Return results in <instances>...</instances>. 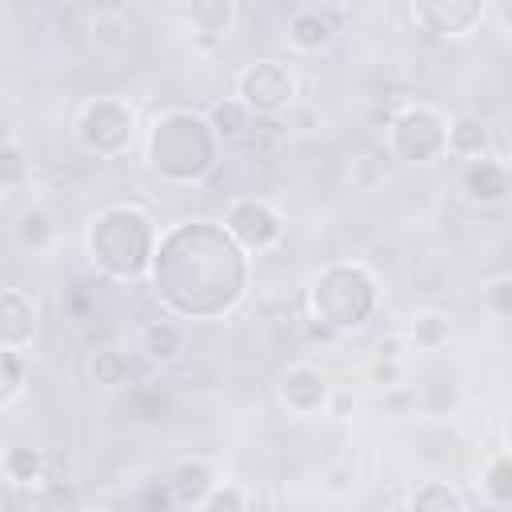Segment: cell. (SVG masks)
I'll return each mask as SVG.
<instances>
[{"instance_id":"cell-6","label":"cell","mask_w":512,"mask_h":512,"mask_svg":"<svg viewBox=\"0 0 512 512\" xmlns=\"http://www.w3.org/2000/svg\"><path fill=\"white\" fill-rule=\"evenodd\" d=\"M236 100L248 112H256L260 120L284 116L292 108V100H296V76L280 60H252L236 76Z\"/></svg>"},{"instance_id":"cell-15","label":"cell","mask_w":512,"mask_h":512,"mask_svg":"<svg viewBox=\"0 0 512 512\" xmlns=\"http://www.w3.org/2000/svg\"><path fill=\"white\" fill-rule=\"evenodd\" d=\"M212 484H216V472H212L204 460H184V464H176L172 476H168L172 496H176L180 504H196V508H200V500L212 492Z\"/></svg>"},{"instance_id":"cell-17","label":"cell","mask_w":512,"mask_h":512,"mask_svg":"<svg viewBox=\"0 0 512 512\" xmlns=\"http://www.w3.org/2000/svg\"><path fill=\"white\" fill-rule=\"evenodd\" d=\"M448 336H452V324H448V316L436 312V308L416 312L412 324H408V340H412L416 348H424V352H436L440 344H448Z\"/></svg>"},{"instance_id":"cell-26","label":"cell","mask_w":512,"mask_h":512,"mask_svg":"<svg viewBox=\"0 0 512 512\" xmlns=\"http://www.w3.org/2000/svg\"><path fill=\"white\" fill-rule=\"evenodd\" d=\"M24 180H28V160H24L20 144H0V192L20 188Z\"/></svg>"},{"instance_id":"cell-3","label":"cell","mask_w":512,"mask_h":512,"mask_svg":"<svg viewBox=\"0 0 512 512\" xmlns=\"http://www.w3.org/2000/svg\"><path fill=\"white\" fill-rule=\"evenodd\" d=\"M84 244H88L92 264H100L116 280H132V276L148 272V264H152L156 224H152V216L144 208L112 204V208L92 216Z\"/></svg>"},{"instance_id":"cell-4","label":"cell","mask_w":512,"mask_h":512,"mask_svg":"<svg viewBox=\"0 0 512 512\" xmlns=\"http://www.w3.org/2000/svg\"><path fill=\"white\" fill-rule=\"evenodd\" d=\"M376 296H380L376 276L364 264H332L308 288L320 328H332V332H352L368 324V316L376 312Z\"/></svg>"},{"instance_id":"cell-20","label":"cell","mask_w":512,"mask_h":512,"mask_svg":"<svg viewBox=\"0 0 512 512\" xmlns=\"http://www.w3.org/2000/svg\"><path fill=\"white\" fill-rule=\"evenodd\" d=\"M52 236H56V224H52L48 212H40V208L20 212V220H16V244L24 252H44L52 244Z\"/></svg>"},{"instance_id":"cell-16","label":"cell","mask_w":512,"mask_h":512,"mask_svg":"<svg viewBox=\"0 0 512 512\" xmlns=\"http://www.w3.org/2000/svg\"><path fill=\"white\" fill-rule=\"evenodd\" d=\"M288 40L300 48V52H320L328 40H332V20L316 8H304L288 20Z\"/></svg>"},{"instance_id":"cell-13","label":"cell","mask_w":512,"mask_h":512,"mask_svg":"<svg viewBox=\"0 0 512 512\" xmlns=\"http://www.w3.org/2000/svg\"><path fill=\"white\" fill-rule=\"evenodd\" d=\"M236 24V0H188V28L204 44H220Z\"/></svg>"},{"instance_id":"cell-10","label":"cell","mask_w":512,"mask_h":512,"mask_svg":"<svg viewBox=\"0 0 512 512\" xmlns=\"http://www.w3.org/2000/svg\"><path fill=\"white\" fill-rule=\"evenodd\" d=\"M332 396V384L328 376L316 368V364H292L284 376H280V400L296 412V416H312L328 404Z\"/></svg>"},{"instance_id":"cell-28","label":"cell","mask_w":512,"mask_h":512,"mask_svg":"<svg viewBox=\"0 0 512 512\" xmlns=\"http://www.w3.org/2000/svg\"><path fill=\"white\" fill-rule=\"evenodd\" d=\"M400 376H404L400 356H376V360H372V380H376L380 388H396Z\"/></svg>"},{"instance_id":"cell-7","label":"cell","mask_w":512,"mask_h":512,"mask_svg":"<svg viewBox=\"0 0 512 512\" xmlns=\"http://www.w3.org/2000/svg\"><path fill=\"white\" fill-rule=\"evenodd\" d=\"M444 116L428 104H408L396 112L388 128V152L400 156L404 164H432L444 156Z\"/></svg>"},{"instance_id":"cell-19","label":"cell","mask_w":512,"mask_h":512,"mask_svg":"<svg viewBox=\"0 0 512 512\" xmlns=\"http://www.w3.org/2000/svg\"><path fill=\"white\" fill-rule=\"evenodd\" d=\"M208 124H212L216 140H240L252 128V112L240 100H220V104H212Z\"/></svg>"},{"instance_id":"cell-24","label":"cell","mask_w":512,"mask_h":512,"mask_svg":"<svg viewBox=\"0 0 512 512\" xmlns=\"http://www.w3.org/2000/svg\"><path fill=\"white\" fill-rule=\"evenodd\" d=\"M412 508H452V512H460V508H464V496H460L456 488L432 480V484H420V488L412 492Z\"/></svg>"},{"instance_id":"cell-9","label":"cell","mask_w":512,"mask_h":512,"mask_svg":"<svg viewBox=\"0 0 512 512\" xmlns=\"http://www.w3.org/2000/svg\"><path fill=\"white\" fill-rule=\"evenodd\" d=\"M412 16L432 36L460 40L484 20V0H412Z\"/></svg>"},{"instance_id":"cell-25","label":"cell","mask_w":512,"mask_h":512,"mask_svg":"<svg viewBox=\"0 0 512 512\" xmlns=\"http://www.w3.org/2000/svg\"><path fill=\"white\" fill-rule=\"evenodd\" d=\"M24 384V360H20V348H4L0 344V408L20 392Z\"/></svg>"},{"instance_id":"cell-12","label":"cell","mask_w":512,"mask_h":512,"mask_svg":"<svg viewBox=\"0 0 512 512\" xmlns=\"http://www.w3.org/2000/svg\"><path fill=\"white\" fill-rule=\"evenodd\" d=\"M36 336V304L20 288H0V344L28 348Z\"/></svg>"},{"instance_id":"cell-14","label":"cell","mask_w":512,"mask_h":512,"mask_svg":"<svg viewBox=\"0 0 512 512\" xmlns=\"http://www.w3.org/2000/svg\"><path fill=\"white\" fill-rule=\"evenodd\" d=\"M488 124L480 116H456L448 128H444V152L460 156V160H476V156H488Z\"/></svg>"},{"instance_id":"cell-27","label":"cell","mask_w":512,"mask_h":512,"mask_svg":"<svg viewBox=\"0 0 512 512\" xmlns=\"http://www.w3.org/2000/svg\"><path fill=\"white\" fill-rule=\"evenodd\" d=\"M480 296H484V304H488L500 320L512 316V276H496V280H488Z\"/></svg>"},{"instance_id":"cell-18","label":"cell","mask_w":512,"mask_h":512,"mask_svg":"<svg viewBox=\"0 0 512 512\" xmlns=\"http://www.w3.org/2000/svg\"><path fill=\"white\" fill-rule=\"evenodd\" d=\"M88 376H92L96 384H104V388H120V384H128V376H132V360H128V352H120V348H100V352H92V360H88Z\"/></svg>"},{"instance_id":"cell-22","label":"cell","mask_w":512,"mask_h":512,"mask_svg":"<svg viewBox=\"0 0 512 512\" xmlns=\"http://www.w3.org/2000/svg\"><path fill=\"white\" fill-rule=\"evenodd\" d=\"M0 468H4V476H8L12 484H32V480H40L44 460H40V452H36V448L16 444V448H8V452L0 456Z\"/></svg>"},{"instance_id":"cell-29","label":"cell","mask_w":512,"mask_h":512,"mask_svg":"<svg viewBox=\"0 0 512 512\" xmlns=\"http://www.w3.org/2000/svg\"><path fill=\"white\" fill-rule=\"evenodd\" d=\"M244 504H248V496L236 492V488H212V492L200 500V508H244Z\"/></svg>"},{"instance_id":"cell-11","label":"cell","mask_w":512,"mask_h":512,"mask_svg":"<svg viewBox=\"0 0 512 512\" xmlns=\"http://www.w3.org/2000/svg\"><path fill=\"white\" fill-rule=\"evenodd\" d=\"M460 184H464L468 200H476V204H504L508 200V188H512L508 164L500 156H476V160H468L464 172H460Z\"/></svg>"},{"instance_id":"cell-30","label":"cell","mask_w":512,"mask_h":512,"mask_svg":"<svg viewBox=\"0 0 512 512\" xmlns=\"http://www.w3.org/2000/svg\"><path fill=\"white\" fill-rule=\"evenodd\" d=\"M4 480H8V476H4V468H0V484H4Z\"/></svg>"},{"instance_id":"cell-5","label":"cell","mask_w":512,"mask_h":512,"mask_svg":"<svg viewBox=\"0 0 512 512\" xmlns=\"http://www.w3.org/2000/svg\"><path fill=\"white\" fill-rule=\"evenodd\" d=\"M76 136L88 152L112 160V156L128 152V144L136 136V112H132V104H124L116 96H96L84 104V112L76 120Z\"/></svg>"},{"instance_id":"cell-1","label":"cell","mask_w":512,"mask_h":512,"mask_svg":"<svg viewBox=\"0 0 512 512\" xmlns=\"http://www.w3.org/2000/svg\"><path fill=\"white\" fill-rule=\"evenodd\" d=\"M148 268H152L156 296L172 312L192 320L228 312L248 284L244 248L224 228L204 220H188L156 236V252Z\"/></svg>"},{"instance_id":"cell-21","label":"cell","mask_w":512,"mask_h":512,"mask_svg":"<svg viewBox=\"0 0 512 512\" xmlns=\"http://www.w3.org/2000/svg\"><path fill=\"white\" fill-rule=\"evenodd\" d=\"M140 348L148 352V360H172L184 348V332L176 324H168V320H152L140 332Z\"/></svg>"},{"instance_id":"cell-23","label":"cell","mask_w":512,"mask_h":512,"mask_svg":"<svg viewBox=\"0 0 512 512\" xmlns=\"http://www.w3.org/2000/svg\"><path fill=\"white\" fill-rule=\"evenodd\" d=\"M484 488H488V496H492L496 504H508V500H512V460H508V452H496V456L488 460V468H484Z\"/></svg>"},{"instance_id":"cell-8","label":"cell","mask_w":512,"mask_h":512,"mask_svg":"<svg viewBox=\"0 0 512 512\" xmlns=\"http://www.w3.org/2000/svg\"><path fill=\"white\" fill-rule=\"evenodd\" d=\"M224 232L244 248V252H268L280 236H284V224H280V212L260 200V196H244L228 208V220H224Z\"/></svg>"},{"instance_id":"cell-2","label":"cell","mask_w":512,"mask_h":512,"mask_svg":"<svg viewBox=\"0 0 512 512\" xmlns=\"http://www.w3.org/2000/svg\"><path fill=\"white\" fill-rule=\"evenodd\" d=\"M144 152H148V168L156 176H164L172 184H192V180L208 176L216 164V132L204 116L172 108L152 120Z\"/></svg>"}]
</instances>
